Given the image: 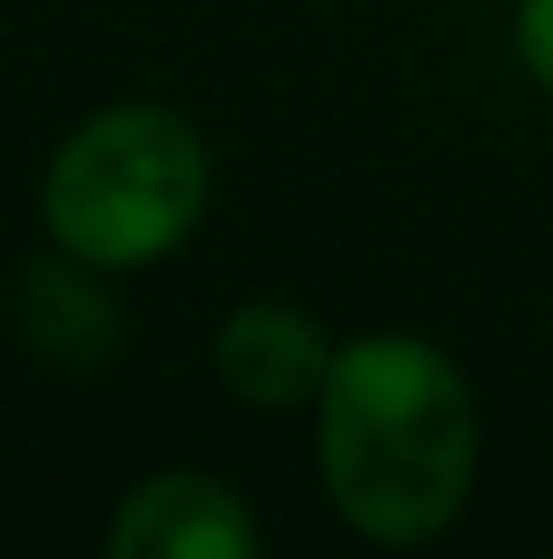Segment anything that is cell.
Wrapping results in <instances>:
<instances>
[{
  "label": "cell",
  "mask_w": 553,
  "mask_h": 559,
  "mask_svg": "<svg viewBox=\"0 0 553 559\" xmlns=\"http://www.w3.org/2000/svg\"><path fill=\"white\" fill-rule=\"evenodd\" d=\"M249 503L213 475H156L114 510L107 552L114 559H256Z\"/></svg>",
  "instance_id": "obj_3"
},
{
  "label": "cell",
  "mask_w": 553,
  "mask_h": 559,
  "mask_svg": "<svg viewBox=\"0 0 553 559\" xmlns=\"http://www.w3.org/2000/svg\"><path fill=\"white\" fill-rule=\"evenodd\" d=\"M319 475L333 510L376 546L447 532L475 481V404L461 369L412 333L341 347L319 390Z\"/></svg>",
  "instance_id": "obj_1"
},
{
  "label": "cell",
  "mask_w": 553,
  "mask_h": 559,
  "mask_svg": "<svg viewBox=\"0 0 553 559\" xmlns=\"http://www.w3.org/2000/svg\"><path fill=\"white\" fill-rule=\"evenodd\" d=\"M333 355H341V347H327V333L305 312H291V305H242L221 326V341H213L221 382L256 411L313 404L333 376Z\"/></svg>",
  "instance_id": "obj_4"
},
{
  "label": "cell",
  "mask_w": 553,
  "mask_h": 559,
  "mask_svg": "<svg viewBox=\"0 0 553 559\" xmlns=\"http://www.w3.org/2000/svg\"><path fill=\"white\" fill-rule=\"evenodd\" d=\"M207 142L170 107H107L50 156L43 227L79 270H142L207 213Z\"/></svg>",
  "instance_id": "obj_2"
},
{
  "label": "cell",
  "mask_w": 553,
  "mask_h": 559,
  "mask_svg": "<svg viewBox=\"0 0 553 559\" xmlns=\"http://www.w3.org/2000/svg\"><path fill=\"white\" fill-rule=\"evenodd\" d=\"M518 57H526V71L553 93V0H526L518 8Z\"/></svg>",
  "instance_id": "obj_5"
}]
</instances>
